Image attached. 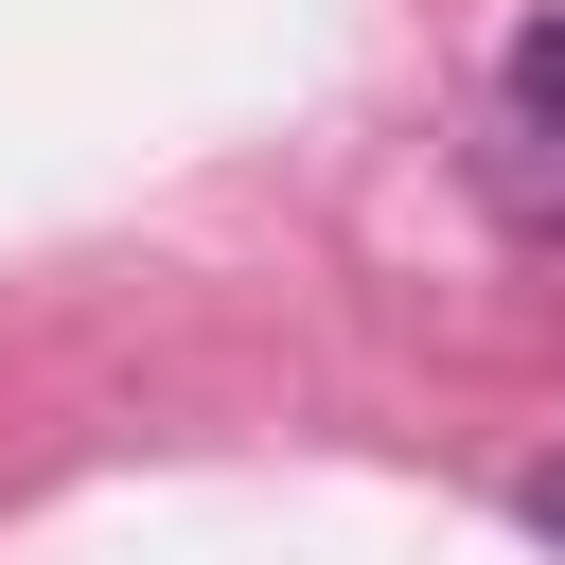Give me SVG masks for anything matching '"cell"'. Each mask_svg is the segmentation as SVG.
Segmentation results:
<instances>
[{"label": "cell", "mask_w": 565, "mask_h": 565, "mask_svg": "<svg viewBox=\"0 0 565 565\" xmlns=\"http://www.w3.org/2000/svg\"><path fill=\"white\" fill-rule=\"evenodd\" d=\"M512 106H530V141H565V18L512 35Z\"/></svg>", "instance_id": "1"}, {"label": "cell", "mask_w": 565, "mask_h": 565, "mask_svg": "<svg viewBox=\"0 0 565 565\" xmlns=\"http://www.w3.org/2000/svg\"><path fill=\"white\" fill-rule=\"evenodd\" d=\"M512 512H530V530L565 547V459H547V477H512Z\"/></svg>", "instance_id": "2"}]
</instances>
